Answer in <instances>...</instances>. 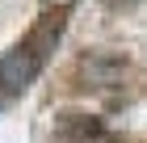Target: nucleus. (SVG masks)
I'll return each instance as SVG.
<instances>
[{
    "label": "nucleus",
    "mask_w": 147,
    "mask_h": 143,
    "mask_svg": "<svg viewBox=\"0 0 147 143\" xmlns=\"http://www.w3.org/2000/svg\"><path fill=\"white\" fill-rule=\"evenodd\" d=\"M101 135H105L101 122L88 114H63L55 122V143H97Z\"/></svg>",
    "instance_id": "nucleus-2"
},
{
    "label": "nucleus",
    "mask_w": 147,
    "mask_h": 143,
    "mask_svg": "<svg viewBox=\"0 0 147 143\" xmlns=\"http://www.w3.org/2000/svg\"><path fill=\"white\" fill-rule=\"evenodd\" d=\"M80 76L92 88H113V84H122V63L109 55H88V59H80Z\"/></svg>",
    "instance_id": "nucleus-3"
},
{
    "label": "nucleus",
    "mask_w": 147,
    "mask_h": 143,
    "mask_svg": "<svg viewBox=\"0 0 147 143\" xmlns=\"http://www.w3.org/2000/svg\"><path fill=\"white\" fill-rule=\"evenodd\" d=\"M51 38H59V25L55 30H38L34 38H25V42H17L13 51L0 55V88H4V93H21V88H30L38 80V72H42V63H46L42 46L51 42Z\"/></svg>",
    "instance_id": "nucleus-1"
},
{
    "label": "nucleus",
    "mask_w": 147,
    "mask_h": 143,
    "mask_svg": "<svg viewBox=\"0 0 147 143\" xmlns=\"http://www.w3.org/2000/svg\"><path fill=\"white\" fill-rule=\"evenodd\" d=\"M105 4H109V9H135L139 0H105Z\"/></svg>",
    "instance_id": "nucleus-4"
}]
</instances>
